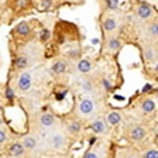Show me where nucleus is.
<instances>
[{
  "label": "nucleus",
  "mask_w": 158,
  "mask_h": 158,
  "mask_svg": "<svg viewBox=\"0 0 158 158\" xmlns=\"http://www.w3.org/2000/svg\"><path fill=\"white\" fill-rule=\"evenodd\" d=\"M30 86H31V76H30V73H23L19 79V88L21 90H27V89H30Z\"/></svg>",
  "instance_id": "1"
},
{
  "label": "nucleus",
  "mask_w": 158,
  "mask_h": 158,
  "mask_svg": "<svg viewBox=\"0 0 158 158\" xmlns=\"http://www.w3.org/2000/svg\"><path fill=\"white\" fill-rule=\"evenodd\" d=\"M79 110H81L82 114H89V113L93 110V102L90 100V99H85V100H82L81 105H79Z\"/></svg>",
  "instance_id": "2"
},
{
  "label": "nucleus",
  "mask_w": 158,
  "mask_h": 158,
  "mask_svg": "<svg viewBox=\"0 0 158 158\" xmlns=\"http://www.w3.org/2000/svg\"><path fill=\"white\" fill-rule=\"evenodd\" d=\"M9 152H10L11 157H20V155L24 152V147L20 144V143H14V144L10 147Z\"/></svg>",
  "instance_id": "3"
},
{
  "label": "nucleus",
  "mask_w": 158,
  "mask_h": 158,
  "mask_svg": "<svg viewBox=\"0 0 158 158\" xmlns=\"http://www.w3.org/2000/svg\"><path fill=\"white\" fill-rule=\"evenodd\" d=\"M90 68H92V64H90V61L89 59H81L78 64V71L82 73H86L90 71Z\"/></svg>",
  "instance_id": "4"
},
{
  "label": "nucleus",
  "mask_w": 158,
  "mask_h": 158,
  "mask_svg": "<svg viewBox=\"0 0 158 158\" xmlns=\"http://www.w3.org/2000/svg\"><path fill=\"white\" fill-rule=\"evenodd\" d=\"M138 16L141 17V19H147V17L151 16V7L148 6V4H141V6L138 7Z\"/></svg>",
  "instance_id": "5"
},
{
  "label": "nucleus",
  "mask_w": 158,
  "mask_h": 158,
  "mask_svg": "<svg viewBox=\"0 0 158 158\" xmlns=\"http://www.w3.org/2000/svg\"><path fill=\"white\" fill-rule=\"evenodd\" d=\"M92 130L95 133H105L106 131V124L102 122V120H96V122L92 123Z\"/></svg>",
  "instance_id": "6"
},
{
  "label": "nucleus",
  "mask_w": 158,
  "mask_h": 158,
  "mask_svg": "<svg viewBox=\"0 0 158 158\" xmlns=\"http://www.w3.org/2000/svg\"><path fill=\"white\" fill-rule=\"evenodd\" d=\"M49 143H51V145H54V147H61V145L64 144V137L61 134H54L49 138Z\"/></svg>",
  "instance_id": "7"
},
{
  "label": "nucleus",
  "mask_w": 158,
  "mask_h": 158,
  "mask_svg": "<svg viewBox=\"0 0 158 158\" xmlns=\"http://www.w3.org/2000/svg\"><path fill=\"white\" fill-rule=\"evenodd\" d=\"M145 135V130L143 127H135L131 131V138L133 140H141Z\"/></svg>",
  "instance_id": "8"
},
{
  "label": "nucleus",
  "mask_w": 158,
  "mask_h": 158,
  "mask_svg": "<svg viewBox=\"0 0 158 158\" xmlns=\"http://www.w3.org/2000/svg\"><path fill=\"white\" fill-rule=\"evenodd\" d=\"M40 122H41V124H43V126L49 127V126L54 124V117L51 114H43V116H41V118H40Z\"/></svg>",
  "instance_id": "9"
},
{
  "label": "nucleus",
  "mask_w": 158,
  "mask_h": 158,
  "mask_svg": "<svg viewBox=\"0 0 158 158\" xmlns=\"http://www.w3.org/2000/svg\"><path fill=\"white\" fill-rule=\"evenodd\" d=\"M21 145L24 148H27V150H33L37 145V141H35V138H33V137H27V138H24V141Z\"/></svg>",
  "instance_id": "10"
},
{
  "label": "nucleus",
  "mask_w": 158,
  "mask_h": 158,
  "mask_svg": "<svg viewBox=\"0 0 158 158\" xmlns=\"http://www.w3.org/2000/svg\"><path fill=\"white\" fill-rule=\"evenodd\" d=\"M120 118H122V116L118 114L117 112H112L107 114V122L110 123V124H117V123L120 122Z\"/></svg>",
  "instance_id": "11"
},
{
  "label": "nucleus",
  "mask_w": 158,
  "mask_h": 158,
  "mask_svg": "<svg viewBox=\"0 0 158 158\" xmlns=\"http://www.w3.org/2000/svg\"><path fill=\"white\" fill-rule=\"evenodd\" d=\"M65 69H66V64L61 62V61H58V62H55L52 65V71L55 73H62V72H65Z\"/></svg>",
  "instance_id": "12"
},
{
  "label": "nucleus",
  "mask_w": 158,
  "mask_h": 158,
  "mask_svg": "<svg viewBox=\"0 0 158 158\" xmlns=\"http://www.w3.org/2000/svg\"><path fill=\"white\" fill-rule=\"evenodd\" d=\"M103 28H105L106 31H113V30L116 28V21L113 19L105 20V23H103Z\"/></svg>",
  "instance_id": "13"
},
{
  "label": "nucleus",
  "mask_w": 158,
  "mask_h": 158,
  "mask_svg": "<svg viewBox=\"0 0 158 158\" xmlns=\"http://www.w3.org/2000/svg\"><path fill=\"white\" fill-rule=\"evenodd\" d=\"M154 107H155V103L152 102V100H144L143 102V105H141V109L144 110V112H152L154 110Z\"/></svg>",
  "instance_id": "14"
},
{
  "label": "nucleus",
  "mask_w": 158,
  "mask_h": 158,
  "mask_svg": "<svg viewBox=\"0 0 158 158\" xmlns=\"http://www.w3.org/2000/svg\"><path fill=\"white\" fill-rule=\"evenodd\" d=\"M17 31H19L20 34L26 35V34H28L30 28H28V26H27L26 23H21V24H19V26H17Z\"/></svg>",
  "instance_id": "15"
},
{
  "label": "nucleus",
  "mask_w": 158,
  "mask_h": 158,
  "mask_svg": "<svg viewBox=\"0 0 158 158\" xmlns=\"http://www.w3.org/2000/svg\"><path fill=\"white\" fill-rule=\"evenodd\" d=\"M107 47H109V49H113V51H116V49H118V47H120V43H118L117 40L112 38L110 41H109Z\"/></svg>",
  "instance_id": "16"
},
{
  "label": "nucleus",
  "mask_w": 158,
  "mask_h": 158,
  "mask_svg": "<svg viewBox=\"0 0 158 158\" xmlns=\"http://www.w3.org/2000/svg\"><path fill=\"white\" fill-rule=\"evenodd\" d=\"M79 130H81V124H79L78 122H73L69 124V131L71 133H78Z\"/></svg>",
  "instance_id": "17"
},
{
  "label": "nucleus",
  "mask_w": 158,
  "mask_h": 158,
  "mask_svg": "<svg viewBox=\"0 0 158 158\" xmlns=\"http://www.w3.org/2000/svg\"><path fill=\"white\" fill-rule=\"evenodd\" d=\"M27 64H28V59L26 56H21V58L17 59V66H20V68H26Z\"/></svg>",
  "instance_id": "18"
},
{
  "label": "nucleus",
  "mask_w": 158,
  "mask_h": 158,
  "mask_svg": "<svg viewBox=\"0 0 158 158\" xmlns=\"http://www.w3.org/2000/svg\"><path fill=\"white\" fill-rule=\"evenodd\" d=\"M145 158H158V152L157 150H150L145 152Z\"/></svg>",
  "instance_id": "19"
},
{
  "label": "nucleus",
  "mask_w": 158,
  "mask_h": 158,
  "mask_svg": "<svg viewBox=\"0 0 158 158\" xmlns=\"http://www.w3.org/2000/svg\"><path fill=\"white\" fill-rule=\"evenodd\" d=\"M118 3L120 2H117V0H109L107 6H109V9H116V7H118Z\"/></svg>",
  "instance_id": "20"
},
{
  "label": "nucleus",
  "mask_w": 158,
  "mask_h": 158,
  "mask_svg": "<svg viewBox=\"0 0 158 158\" xmlns=\"http://www.w3.org/2000/svg\"><path fill=\"white\" fill-rule=\"evenodd\" d=\"M150 31H151V35L157 37V34H158V26L157 24H152L151 28H150Z\"/></svg>",
  "instance_id": "21"
},
{
  "label": "nucleus",
  "mask_w": 158,
  "mask_h": 158,
  "mask_svg": "<svg viewBox=\"0 0 158 158\" xmlns=\"http://www.w3.org/2000/svg\"><path fill=\"white\" fill-rule=\"evenodd\" d=\"M48 38H49V31L48 30H44L43 33H41V40L45 41V40H48Z\"/></svg>",
  "instance_id": "22"
},
{
  "label": "nucleus",
  "mask_w": 158,
  "mask_h": 158,
  "mask_svg": "<svg viewBox=\"0 0 158 158\" xmlns=\"http://www.w3.org/2000/svg\"><path fill=\"white\" fill-rule=\"evenodd\" d=\"M6 138H7L6 133H4L3 130H0V144H2V143H4V141H6Z\"/></svg>",
  "instance_id": "23"
},
{
  "label": "nucleus",
  "mask_w": 158,
  "mask_h": 158,
  "mask_svg": "<svg viewBox=\"0 0 158 158\" xmlns=\"http://www.w3.org/2000/svg\"><path fill=\"white\" fill-rule=\"evenodd\" d=\"M83 158H98V155H96L95 152H86Z\"/></svg>",
  "instance_id": "24"
},
{
  "label": "nucleus",
  "mask_w": 158,
  "mask_h": 158,
  "mask_svg": "<svg viewBox=\"0 0 158 158\" xmlns=\"http://www.w3.org/2000/svg\"><path fill=\"white\" fill-rule=\"evenodd\" d=\"M6 96H7V98H9V99H13V90H11V89H7V90H6Z\"/></svg>",
  "instance_id": "25"
},
{
  "label": "nucleus",
  "mask_w": 158,
  "mask_h": 158,
  "mask_svg": "<svg viewBox=\"0 0 158 158\" xmlns=\"http://www.w3.org/2000/svg\"><path fill=\"white\" fill-rule=\"evenodd\" d=\"M49 6H51V2H48V0L41 2V7H49Z\"/></svg>",
  "instance_id": "26"
}]
</instances>
